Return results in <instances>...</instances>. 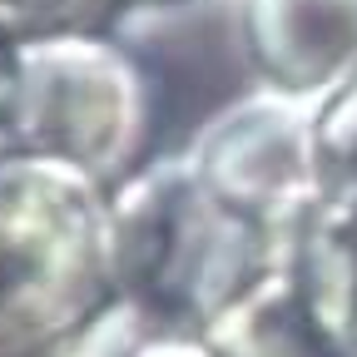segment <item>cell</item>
Masks as SVG:
<instances>
[{"mask_svg":"<svg viewBox=\"0 0 357 357\" xmlns=\"http://www.w3.org/2000/svg\"><path fill=\"white\" fill-rule=\"evenodd\" d=\"M149 337H154V333H149L139 318H134V307L119 303L109 318H100L89 333L60 342V347H50V352H35V357H134Z\"/></svg>","mask_w":357,"mask_h":357,"instance_id":"30bf717a","label":"cell"},{"mask_svg":"<svg viewBox=\"0 0 357 357\" xmlns=\"http://www.w3.org/2000/svg\"><path fill=\"white\" fill-rule=\"evenodd\" d=\"M149 75L105 30L20 40L0 144L114 189L149 159Z\"/></svg>","mask_w":357,"mask_h":357,"instance_id":"3957f363","label":"cell"},{"mask_svg":"<svg viewBox=\"0 0 357 357\" xmlns=\"http://www.w3.org/2000/svg\"><path fill=\"white\" fill-rule=\"evenodd\" d=\"M312 164L323 204L357 213V70L312 100Z\"/></svg>","mask_w":357,"mask_h":357,"instance_id":"ba28073f","label":"cell"},{"mask_svg":"<svg viewBox=\"0 0 357 357\" xmlns=\"http://www.w3.org/2000/svg\"><path fill=\"white\" fill-rule=\"evenodd\" d=\"M119 303L105 258V189L0 144V357L50 352Z\"/></svg>","mask_w":357,"mask_h":357,"instance_id":"7a4b0ae2","label":"cell"},{"mask_svg":"<svg viewBox=\"0 0 357 357\" xmlns=\"http://www.w3.org/2000/svg\"><path fill=\"white\" fill-rule=\"evenodd\" d=\"M134 357H208V347L199 337H149Z\"/></svg>","mask_w":357,"mask_h":357,"instance_id":"8fae6325","label":"cell"},{"mask_svg":"<svg viewBox=\"0 0 357 357\" xmlns=\"http://www.w3.org/2000/svg\"><path fill=\"white\" fill-rule=\"evenodd\" d=\"M288 263L318 328L342 357H357V213L318 204Z\"/></svg>","mask_w":357,"mask_h":357,"instance_id":"52a82bcc","label":"cell"},{"mask_svg":"<svg viewBox=\"0 0 357 357\" xmlns=\"http://www.w3.org/2000/svg\"><path fill=\"white\" fill-rule=\"evenodd\" d=\"M10 75H15V40L0 35V124H6V105H10Z\"/></svg>","mask_w":357,"mask_h":357,"instance_id":"7c38bea8","label":"cell"},{"mask_svg":"<svg viewBox=\"0 0 357 357\" xmlns=\"http://www.w3.org/2000/svg\"><path fill=\"white\" fill-rule=\"evenodd\" d=\"M124 0H0V35L45 40V35H89L105 30Z\"/></svg>","mask_w":357,"mask_h":357,"instance_id":"9c48e42d","label":"cell"},{"mask_svg":"<svg viewBox=\"0 0 357 357\" xmlns=\"http://www.w3.org/2000/svg\"><path fill=\"white\" fill-rule=\"evenodd\" d=\"M139 6H174V0H139Z\"/></svg>","mask_w":357,"mask_h":357,"instance_id":"4fadbf2b","label":"cell"},{"mask_svg":"<svg viewBox=\"0 0 357 357\" xmlns=\"http://www.w3.org/2000/svg\"><path fill=\"white\" fill-rule=\"evenodd\" d=\"M234 25L273 95L312 105L357 70V0H238Z\"/></svg>","mask_w":357,"mask_h":357,"instance_id":"5b68a950","label":"cell"},{"mask_svg":"<svg viewBox=\"0 0 357 357\" xmlns=\"http://www.w3.org/2000/svg\"><path fill=\"white\" fill-rule=\"evenodd\" d=\"M105 258L124 307L154 337H199L278 258L234 218L184 154H149L105 189Z\"/></svg>","mask_w":357,"mask_h":357,"instance_id":"6da1fadb","label":"cell"},{"mask_svg":"<svg viewBox=\"0 0 357 357\" xmlns=\"http://www.w3.org/2000/svg\"><path fill=\"white\" fill-rule=\"evenodd\" d=\"M208 357H342L318 328L293 263L268 268L199 333Z\"/></svg>","mask_w":357,"mask_h":357,"instance_id":"8992f818","label":"cell"},{"mask_svg":"<svg viewBox=\"0 0 357 357\" xmlns=\"http://www.w3.org/2000/svg\"><path fill=\"white\" fill-rule=\"evenodd\" d=\"M199 184L243 218L278 258L318 213V164H312V105L258 89L218 109L184 149Z\"/></svg>","mask_w":357,"mask_h":357,"instance_id":"277c9868","label":"cell"}]
</instances>
